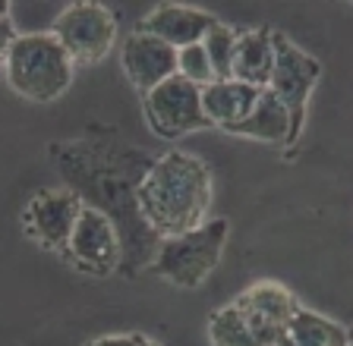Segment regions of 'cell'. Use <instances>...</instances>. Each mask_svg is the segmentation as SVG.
<instances>
[{
    "label": "cell",
    "instance_id": "1",
    "mask_svg": "<svg viewBox=\"0 0 353 346\" xmlns=\"http://www.w3.org/2000/svg\"><path fill=\"white\" fill-rule=\"evenodd\" d=\"M48 158L57 164L66 192H73L82 208H92L110 221L120 243L117 271L126 277L145 271L161 239L142 217L136 192L154 158L123 142L110 126H88L82 139L54 142Z\"/></svg>",
    "mask_w": 353,
    "mask_h": 346
},
{
    "label": "cell",
    "instance_id": "2",
    "mask_svg": "<svg viewBox=\"0 0 353 346\" xmlns=\"http://www.w3.org/2000/svg\"><path fill=\"white\" fill-rule=\"evenodd\" d=\"M139 211L158 239L190 233L208 221L214 199L212 170L190 151H168L154 158L139 183Z\"/></svg>",
    "mask_w": 353,
    "mask_h": 346
},
{
    "label": "cell",
    "instance_id": "3",
    "mask_svg": "<svg viewBox=\"0 0 353 346\" xmlns=\"http://www.w3.org/2000/svg\"><path fill=\"white\" fill-rule=\"evenodd\" d=\"M73 69V60L66 57V51L51 32L16 35L13 47L3 60V76H7L10 89L35 104L57 101L70 89Z\"/></svg>",
    "mask_w": 353,
    "mask_h": 346
},
{
    "label": "cell",
    "instance_id": "4",
    "mask_svg": "<svg viewBox=\"0 0 353 346\" xmlns=\"http://www.w3.org/2000/svg\"><path fill=\"white\" fill-rule=\"evenodd\" d=\"M228 236H230L228 217H212V221L199 224L190 233L161 239L148 268L168 283H174V287L196 290L218 268L224 246H228Z\"/></svg>",
    "mask_w": 353,
    "mask_h": 346
},
{
    "label": "cell",
    "instance_id": "5",
    "mask_svg": "<svg viewBox=\"0 0 353 346\" xmlns=\"http://www.w3.org/2000/svg\"><path fill=\"white\" fill-rule=\"evenodd\" d=\"M322 79V67L312 54L296 47L284 32H272V76L265 91H272L278 104L287 111L290 120V145L300 142L303 120H306V104L312 89Z\"/></svg>",
    "mask_w": 353,
    "mask_h": 346
},
{
    "label": "cell",
    "instance_id": "6",
    "mask_svg": "<svg viewBox=\"0 0 353 346\" xmlns=\"http://www.w3.org/2000/svg\"><path fill=\"white\" fill-rule=\"evenodd\" d=\"M51 35L60 41L66 57L73 60V67H92L108 57L117 41V16L92 0L70 3L57 16Z\"/></svg>",
    "mask_w": 353,
    "mask_h": 346
},
{
    "label": "cell",
    "instance_id": "7",
    "mask_svg": "<svg viewBox=\"0 0 353 346\" xmlns=\"http://www.w3.org/2000/svg\"><path fill=\"white\" fill-rule=\"evenodd\" d=\"M230 309L240 315L243 327L250 331V337L259 346H274L281 334L287 331L290 318L296 315L300 302L278 280H259L230 302Z\"/></svg>",
    "mask_w": 353,
    "mask_h": 346
},
{
    "label": "cell",
    "instance_id": "8",
    "mask_svg": "<svg viewBox=\"0 0 353 346\" xmlns=\"http://www.w3.org/2000/svg\"><path fill=\"white\" fill-rule=\"evenodd\" d=\"M145 120L161 139H180V136L208 129V120L202 113V95L196 85H190L180 76L164 79L158 89L142 95Z\"/></svg>",
    "mask_w": 353,
    "mask_h": 346
},
{
    "label": "cell",
    "instance_id": "9",
    "mask_svg": "<svg viewBox=\"0 0 353 346\" xmlns=\"http://www.w3.org/2000/svg\"><path fill=\"white\" fill-rule=\"evenodd\" d=\"M63 258L76 271L92 277H110L120 268V243L104 214L82 208L76 217V227L70 233V243L63 249Z\"/></svg>",
    "mask_w": 353,
    "mask_h": 346
},
{
    "label": "cell",
    "instance_id": "10",
    "mask_svg": "<svg viewBox=\"0 0 353 346\" xmlns=\"http://www.w3.org/2000/svg\"><path fill=\"white\" fill-rule=\"evenodd\" d=\"M82 211V202L66 189H41L32 195V202L22 211V227L41 249H51L63 255L70 233L76 227V217Z\"/></svg>",
    "mask_w": 353,
    "mask_h": 346
},
{
    "label": "cell",
    "instance_id": "11",
    "mask_svg": "<svg viewBox=\"0 0 353 346\" xmlns=\"http://www.w3.org/2000/svg\"><path fill=\"white\" fill-rule=\"evenodd\" d=\"M120 63H123V73L132 82V89L139 95H148L152 89H158L164 79H170L176 73V51L161 45L158 38L132 32L123 41Z\"/></svg>",
    "mask_w": 353,
    "mask_h": 346
},
{
    "label": "cell",
    "instance_id": "12",
    "mask_svg": "<svg viewBox=\"0 0 353 346\" xmlns=\"http://www.w3.org/2000/svg\"><path fill=\"white\" fill-rule=\"evenodd\" d=\"M218 16L205 13V10H196V7H183V3H161L154 7L152 13L136 25V32L148 38H158L161 45L174 47H190V45H199L202 35L212 29V23Z\"/></svg>",
    "mask_w": 353,
    "mask_h": 346
},
{
    "label": "cell",
    "instance_id": "13",
    "mask_svg": "<svg viewBox=\"0 0 353 346\" xmlns=\"http://www.w3.org/2000/svg\"><path fill=\"white\" fill-rule=\"evenodd\" d=\"M199 95H202V113H205L208 126H218V129L230 133L234 126H240L250 117L252 104L259 101L262 89L243 85L236 79H221L205 85V89H199Z\"/></svg>",
    "mask_w": 353,
    "mask_h": 346
},
{
    "label": "cell",
    "instance_id": "14",
    "mask_svg": "<svg viewBox=\"0 0 353 346\" xmlns=\"http://www.w3.org/2000/svg\"><path fill=\"white\" fill-rule=\"evenodd\" d=\"M272 76V29H246L236 35L234 63H230V79L265 89Z\"/></svg>",
    "mask_w": 353,
    "mask_h": 346
},
{
    "label": "cell",
    "instance_id": "15",
    "mask_svg": "<svg viewBox=\"0 0 353 346\" xmlns=\"http://www.w3.org/2000/svg\"><path fill=\"white\" fill-rule=\"evenodd\" d=\"M274 346H350V334L344 324L300 305Z\"/></svg>",
    "mask_w": 353,
    "mask_h": 346
},
{
    "label": "cell",
    "instance_id": "16",
    "mask_svg": "<svg viewBox=\"0 0 353 346\" xmlns=\"http://www.w3.org/2000/svg\"><path fill=\"white\" fill-rule=\"evenodd\" d=\"M230 133L268 142V145H290V120H287V111L278 104V98L262 89L259 101L252 104L250 117L243 120L240 126H234Z\"/></svg>",
    "mask_w": 353,
    "mask_h": 346
},
{
    "label": "cell",
    "instance_id": "17",
    "mask_svg": "<svg viewBox=\"0 0 353 346\" xmlns=\"http://www.w3.org/2000/svg\"><path fill=\"white\" fill-rule=\"evenodd\" d=\"M236 35L240 32L234 29V25L221 23V19H214L212 29L202 35V51H205L208 63H212V73H214V82L221 79H230V63H234V47H236Z\"/></svg>",
    "mask_w": 353,
    "mask_h": 346
},
{
    "label": "cell",
    "instance_id": "18",
    "mask_svg": "<svg viewBox=\"0 0 353 346\" xmlns=\"http://www.w3.org/2000/svg\"><path fill=\"white\" fill-rule=\"evenodd\" d=\"M208 340H212V346H259L230 305H221L218 312H212V318H208Z\"/></svg>",
    "mask_w": 353,
    "mask_h": 346
},
{
    "label": "cell",
    "instance_id": "19",
    "mask_svg": "<svg viewBox=\"0 0 353 346\" xmlns=\"http://www.w3.org/2000/svg\"><path fill=\"white\" fill-rule=\"evenodd\" d=\"M176 76L186 79L190 85H196V89L212 85L214 73H212V63H208L202 45H190V47H180V51H176Z\"/></svg>",
    "mask_w": 353,
    "mask_h": 346
},
{
    "label": "cell",
    "instance_id": "20",
    "mask_svg": "<svg viewBox=\"0 0 353 346\" xmlns=\"http://www.w3.org/2000/svg\"><path fill=\"white\" fill-rule=\"evenodd\" d=\"M16 25H13V16H10V7L7 3H0V69H3V60H7L10 47L16 41Z\"/></svg>",
    "mask_w": 353,
    "mask_h": 346
},
{
    "label": "cell",
    "instance_id": "21",
    "mask_svg": "<svg viewBox=\"0 0 353 346\" xmlns=\"http://www.w3.org/2000/svg\"><path fill=\"white\" fill-rule=\"evenodd\" d=\"M88 346H136V334H108V337L92 340Z\"/></svg>",
    "mask_w": 353,
    "mask_h": 346
},
{
    "label": "cell",
    "instance_id": "22",
    "mask_svg": "<svg viewBox=\"0 0 353 346\" xmlns=\"http://www.w3.org/2000/svg\"><path fill=\"white\" fill-rule=\"evenodd\" d=\"M136 346H161V343H154V340H148L145 334H136Z\"/></svg>",
    "mask_w": 353,
    "mask_h": 346
}]
</instances>
